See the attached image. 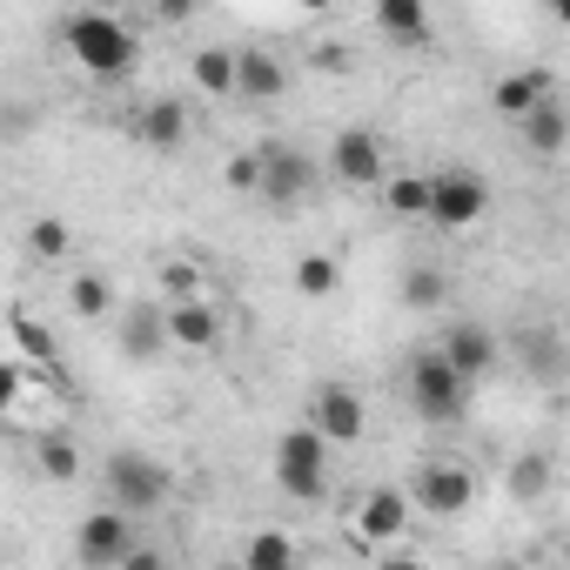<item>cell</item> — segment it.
Instances as JSON below:
<instances>
[{
  "instance_id": "cell-1",
  "label": "cell",
  "mask_w": 570,
  "mask_h": 570,
  "mask_svg": "<svg viewBox=\"0 0 570 570\" xmlns=\"http://www.w3.org/2000/svg\"><path fill=\"white\" fill-rule=\"evenodd\" d=\"M61 41H68V55H75L88 75H101V81L128 75L135 55H141L135 28H128L121 14H68V21H61Z\"/></svg>"
},
{
  "instance_id": "cell-2",
  "label": "cell",
  "mask_w": 570,
  "mask_h": 570,
  "mask_svg": "<svg viewBox=\"0 0 570 570\" xmlns=\"http://www.w3.org/2000/svg\"><path fill=\"white\" fill-rule=\"evenodd\" d=\"M101 490H108V510H121V517H148V510H161V503H168L175 476H168V463H161V456L115 450V456L101 463Z\"/></svg>"
},
{
  "instance_id": "cell-3",
  "label": "cell",
  "mask_w": 570,
  "mask_h": 570,
  "mask_svg": "<svg viewBox=\"0 0 570 570\" xmlns=\"http://www.w3.org/2000/svg\"><path fill=\"white\" fill-rule=\"evenodd\" d=\"M275 483H282V497H296V503H316L330 490V443L309 423L282 430V443H275Z\"/></svg>"
},
{
  "instance_id": "cell-4",
  "label": "cell",
  "mask_w": 570,
  "mask_h": 570,
  "mask_svg": "<svg viewBox=\"0 0 570 570\" xmlns=\"http://www.w3.org/2000/svg\"><path fill=\"white\" fill-rule=\"evenodd\" d=\"M410 410H416L423 423H456V416L470 410V383H463L436 350H416V356H410Z\"/></svg>"
},
{
  "instance_id": "cell-5",
  "label": "cell",
  "mask_w": 570,
  "mask_h": 570,
  "mask_svg": "<svg viewBox=\"0 0 570 570\" xmlns=\"http://www.w3.org/2000/svg\"><path fill=\"white\" fill-rule=\"evenodd\" d=\"M490 215V181L476 175V168H436L430 175V215L423 222H436V228H470V222H483Z\"/></svg>"
},
{
  "instance_id": "cell-6",
  "label": "cell",
  "mask_w": 570,
  "mask_h": 570,
  "mask_svg": "<svg viewBox=\"0 0 570 570\" xmlns=\"http://www.w3.org/2000/svg\"><path fill=\"white\" fill-rule=\"evenodd\" d=\"M410 503H416L423 517H463V510L476 503L470 463H423V470L410 476Z\"/></svg>"
},
{
  "instance_id": "cell-7",
  "label": "cell",
  "mask_w": 570,
  "mask_h": 570,
  "mask_svg": "<svg viewBox=\"0 0 570 570\" xmlns=\"http://www.w3.org/2000/svg\"><path fill=\"white\" fill-rule=\"evenodd\" d=\"M309 430H316L323 443H363L370 410H363L356 383H316V396H309Z\"/></svg>"
},
{
  "instance_id": "cell-8",
  "label": "cell",
  "mask_w": 570,
  "mask_h": 570,
  "mask_svg": "<svg viewBox=\"0 0 570 570\" xmlns=\"http://www.w3.org/2000/svg\"><path fill=\"white\" fill-rule=\"evenodd\" d=\"M135 543H141V537H135V517H121V510H88V517L75 523V557H81L88 570H115Z\"/></svg>"
},
{
  "instance_id": "cell-9",
  "label": "cell",
  "mask_w": 570,
  "mask_h": 570,
  "mask_svg": "<svg viewBox=\"0 0 570 570\" xmlns=\"http://www.w3.org/2000/svg\"><path fill=\"white\" fill-rule=\"evenodd\" d=\"M255 155H262V188H255V195H268L275 208H289V202H303V195L316 188V161H309L303 148H289V141H262Z\"/></svg>"
},
{
  "instance_id": "cell-10",
  "label": "cell",
  "mask_w": 570,
  "mask_h": 570,
  "mask_svg": "<svg viewBox=\"0 0 570 570\" xmlns=\"http://www.w3.org/2000/svg\"><path fill=\"white\" fill-rule=\"evenodd\" d=\"M330 175L350 181V188H376V181H390L383 135H370V128H343V135L330 141Z\"/></svg>"
},
{
  "instance_id": "cell-11",
  "label": "cell",
  "mask_w": 570,
  "mask_h": 570,
  "mask_svg": "<svg viewBox=\"0 0 570 570\" xmlns=\"http://www.w3.org/2000/svg\"><path fill=\"white\" fill-rule=\"evenodd\" d=\"M8 330H14V343H21V370H28V383H48V390H61V343H55V330L48 323H35L28 309H8Z\"/></svg>"
},
{
  "instance_id": "cell-12",
  "label": "cell",
  "mask_w": 570,
  "mask_h": 570,
  "mask_svg": "<svg viewBox=\"0 0 570 570\" xmlns=\"http://www.w3.org/2000/svg\"><path fill=\"white\" fill-rule=\"evenodd\" d=\"M436 356H443L463 383H483V376L497 370V336H490L483 323H456V330L436 343Z\"/></svg>"
},
{
  "instance_id": "cell-13",
  "label": "cell",
  "mask_w": 570,
  "mask_h": 570,
  "mask_svg": "<svg viewBox=\"0 0 570 570\" xmlns=\"http://www.w3.org/2000/svg\"><path fill=\"white\" fill-rule=\"evenodd\" d=\"M410 530V497L396 490V483H376L363 503H356V537L363 543H390V537H403Z\"/></svg>"
},
{
  "instance_id": "cell-14",
  "label": "cell",
  "mask_w": 570,
  "mask_h": 570,
  "mask_svg": "<svg viewBox=\"0 0 570 570\" xmlns=\"http://www.w3.org/2000/svg\"><path fill=\"white\" fill-rule=\"evenodd\" d=\"M135 141L141 148H181L188 141V101L181 95H155V101H141V115H135Z\"/></svg>"
},
{
  "instance_id": "cell-15",
  "label": "cell",
  "mask_w": 570,
  "mask_h": 570,
  "mask_svg": "<svg viewBox=\"0 0 570 570\" xmlns=\"http://www.w3.org/2000/svg\"><path fill=\"white\" fill-rule=\"evenodd\" d=\"M161 330H168L175 350H215V336H222V309H215L208 296H195V303H168V309H161Z\"/></svg>"
},
{
  "instance_id": "cell-16",
  "label": "cell",
  "mask_w": 570,
  "mask_h": 570,
  "mask_svg": "<svg viewBox=\"0 0 570 570\" xmlns=\"http://www.w3.org/2000/svg\"><path fill=\"white\" fill-rule=\"evenodd\" d=\"M282 88H289V68L268 48H235V95L242 101H275Z\"/></svg>"
},
{
  "instance_id": "cell-17",
  "label": "cell",
  "mask_w": 570,
  "mask_h": 570,
  "mask_svg": "<svg viewBox=\"0 0 570 570\" xmlns=\"http://www.w3.org/2000/svg\"><path fill=\"white\" fill-rule=\"evenodd\" d=\"M557 95V81L543 75V68H517V75H503L497 88H490V108L503 115V121H523L537 101H550Z\"/></svg>"
},
{
  "instance_id": "cell-18",
  "label": "cell",
  "mask_w": 570,
  "mask_h": 570,
  "mask_svg": "<svg viewBox=\"0 0 570 570\" xmlns=\"http://www.w3.org/2000/svg\"><path fill=\"white\" fill-rule=\"evenodd\" d=\"M517 135L530 141V155H563V141H570V108L550 95V101H537V108L517 121Z\"/></svg>"
},
{
  "instance_id": "cell-19",
  "label": "cell",
  "mask_w": 570,
  "mask_h": 570,
  "mask_svg": "<svg viewBox=\"0 0 570 570\" xmlns=\"http://www.w3.org/2000/svg\"><path fill=\"white\" fill-rule=\"evenodd\" d=\"M376 28L403 48H423L430 41V8L423 0H376Z\"/></svg>"
},
{
  "instance_id": "cell-20",
  "label": "cell",
  "mask_w": 570,
  "mask_h": 570,
  "mask_svg": "<svg viewBox=\"0 0 570 570\" xmlns=\"http://www.w3.org/2000/svg\"><path fill=\"white\" fill-rule=\"evenodd\" d=\"M235 570H303V550H296L289 530H255Z\"/></svg>"
},
{
  "instance_id": "cell-21",
  "label": "cell",
  "mask_w": 570,
  "mask_h": 570,
  "mask_svg": "<svg viewBox=\"0 0 570 570\" xmlns=\"http://www.w3.org/2000/svg\"><path fill=\"white\" fill-rule=\"evenodd\" d=\"M68 309H75L81 323H108V316H115V289H108L101 268H81V275L68 282Z\"/></svg>"
},
{
  "instance_id": "cell-22",
  "label": "cell",
  "mask_w": 570,
  "mask_h": 570,
  "mask_svg": "<svg viewBox=\"0 0 570 570\" xmlns=\"http://www.w3.org/2000/svg\"><path fill=\"white\" fill-rule=\"evenodd\" d=\"M168 350V330H161V309H135L128 323H121V356L128 363H155Z\"/></svg>"
},
{
  "instance_id": "cell-23",
  "label": "cell",
  "mask_w": 570,
  "mask_h": 570,
  "mask_svg": "<svg viewBox=\"0 0 570 570\" xmlns=\"http://www.w3.org/2000/svg\"><path fill=\"white\" fill-rule=\"evenodd\" d=\"M188 75H195V88L202 95H235V48H195L188 55Z\"/></svg>"
},
{
  "instance_id": "cell-24",
  "label": "cell",
  "mask_w": 570,
  "mask_h": 570,
  "mask_svg": "<svg viewBox=\"0 0 570 570\" xmlns=\"http://www.w3.org/2000/svg\"><path fill=\"white\" fill-rule=\"evenodd\" d=\"M35 463H41L48 483H75V476H81V450H75V436H61V430H41V436H35Z\"/></svg>"
},
{
  "instance_id": "cell-25",
  "label": "cell",
  "mask_w": 570,
  "mask_h": 570,
  "mask_svg": "<svg viewBox=\"0 0 570 570\" xmlns=\"http://www.w3.org/2000/svg\"><path fill=\"white\" fill-rule=\"evenodd\" d=\"M403 303H410L416 316H430V309H443V303H450V275H443L436 262H416V268L403 275Z\"/></svg>"
},
{
  "instance_id": "cell-26",
  "label": "cell",
  "mask_w": 570,
  "mask_h": 570,
  "mask_svg": "<svg viewBox=\"0 0 570 570\" xmlns=\"http://www.w3.org/2000/svg\"><path fill=\"white\" fill-rule=\"evenodd\" d=\"M383 202H390V215L423 222V215H430V175H390V181H383Z\"/></svg>"
},
{
  "instance_id": "cell-27",
  "label": "cell",
  "mask_w": 570,
  "mask_h": 570,
  "mask_svg": "<svg viewBox=\"0 0 570 570\" xmlns=\"http://www.w3.org/2000/svg\"><path fill=\"white\" fill-rule=\"evenodd\" d=\"M336 282H343V262L336 255H303L296 262V296L323 303V296H336Z\"/></svg>"
},
{
  "instance_id": "cell-28",
  "label": "cell",
  "mask_w": 570,
  "mask_h": 570,
  "mask_svg": "<svg viewBox=\"0 0 570 570\" xmlns=\"http://www.w3.org/2000/svg\"><path fill=\"white\" fill-rule=\"evenodd\" d=\"M550 490V456L543 450H523V456H510V497H543Z\"/></svg>"
},
{
  "instance_id": "cell-29",
  "label": "cell",
  "mask_w": 570,
  "mask_h": 570,
  "mask_svg": "<svg viewBox=\"0 0 570 570\" xmlns=\"http://www.w3.org/2000/svg\"><path fill=\"white\" fill-rule=\"evenodd\" d=\"M68 248H75L68 222H61V215H35V228H28V255H41V262H61Z\"/></svg>"
},
{
  "instance_id": "cell-30",
  "label": "cell",
  "mask_w": 570,
  "mask_h": 570,
  "mask_svg": "<svg viewBox=\"0 0 570 570\" xmlns=\"http://www.w3.org/2000/svg\"><path fill=\"white\" fill-rule=\"evenodd\" d=\"M202 262H188V255H175V262H161V289H168V303H195L202 296Z\"/></svg>"
},
{
  "instance_id": "cell-31",
  "label": "cell",
  "mask_w": 570,
  "mask_h": 570,
  "mask_svg": "<svg viewBox=\"0 0 570 570\" xmlns=\"http://www.w3.org/2000/svg\"><path fill=\"white\" fill-rule=\"evenodd\" d=\"M517 350H523V363H530V370H537L543 383H550V376H557V363H563V356H557V336H550V330H523V336H517Z\"/></svg>"
},
{
  "instance_id": "cell-32",
  "label": "cell",
  "mask_w": 570,
  "mask_h": 570,
  "mask_svg": "<svg viewBox=\"0 0 570 570\" xmlns=\"http://www.w3.org/2000/svg\"><path fill=\"white\" fill-rule=\"evenodd\" d=\"M222 181H228L235 195H255V188H262V155H255V148H235V155L222 161Z\"/></svg>"
},
{
  "instance_id": "cell-33",
  "label": "cell",
  "mask_w": 570,
  "mask_h": 570,
  "mask_svg": "<svg viewBox=\"0 0 570 570\" xmlns=\"http://www.w3.org/2000/svg\"><path fill=\"white\" fill-rule=\"evenodd\" d=\"M21 390H28V370L21 363H0V416L21 403Z\"/></svg>"
},
{
  "instance_id": "cell-34",
  "label": "cell",
  "mask_w": 570,
  "mask_h": 570,
  "mask_svg": "<svg viewBox=\"0 0 570 570\" xmlns=\"http://www.w3.org/2000/svg\"><path fill=\"white\" fill-rule=\"evenodd\" d=\"M115 570H168V563H161V550H148V543H135V550H128V557H121Z\"/></svg>"
},
{
  "instance_id": "cell-35",
  "label": "cell",
  "mask_w": 570,
  "mask_h": 570,
  "mask_svg": "<svg viewBox=\"0 0 570 570\" xmlns=\"http://www.w3.org/2000/svg\"><path fill=\"white\" fill-rule=\"evenodd\" d=\"M316 68H330V75H343V68H350V48H336V41H330V48H316Z\"/></svg>"
},
{
  "instance_id": "cell-36",
  "label": "cell",
  "mask_w": 570,
  "mask_h": 570,
  "mask_svg": "<svg viewBox=\"0 0 570 570\" xmlns=\"http://www.w3.org/2000/svg\"><path fill=\"white\" fill-rule=\"evenodd\" d=\"M376 570H423V557H410V550H383Z\"/></svg>"
},
{
  "instance_id": "cell-37",
  "label": "cell",
  "mask_w": 570,
  "mask_h": 570,
  "mask_svg": "<svg viewBox=\"0 0 570 570\" xmlns=\"http://www.w3.org/2000/svg\"><path fill=\"white\" fill-rule=\"evenodd\" d=\"M222 570H235V563H222Z\"/></svg>"
}]
</instances>
